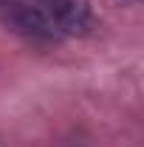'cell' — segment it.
<instances>
[{
    "label": "cell",
    "instance_id": "cell-2",
    "mask_svg": "<svg viewBox=\"0 0 144 147\" xmlns=\"http://www.w3.org/2000/svg\"><path fill=\"white\" fill-rule=\"evenodd\" d=\"M42 9V14L54 23V28L68 37H88L96 28V14L90 0H34Z\"/></svg>",
    "mask_w": 144,
    "mask_h": 147
},
{
    "label": "cell",
    "instance_id": "cell-1",
    "mask_svg": "<svg viewBox=\"0 0 144 147\" xmlns=\"http://www.w3.org/2000/svg\"><path fill=\"white\" fill-rule=\"evenodd\" d=\"M0 26L40 48H54L62 42V34L34 0H0Z\"/></svg>",
    "mask_w": 144,
    "mask_h": 147
}]
</instances>
